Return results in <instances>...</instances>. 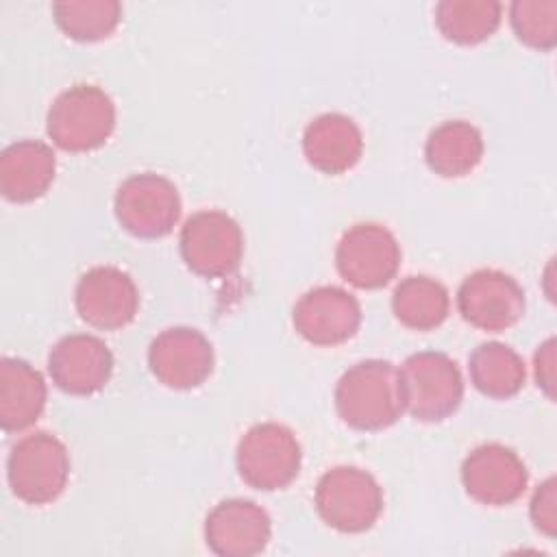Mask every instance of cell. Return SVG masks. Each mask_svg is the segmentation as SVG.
Instances as JSON below:
<instances>
[{
    "label": "cell",
    "mask_w": 557,
    "mask_h": 557,
    "mask_svg": "<svg viewBox=\"0 0 557 557\" xmlns=\"http://www.w3.org/2000/svg\"><path fill=\"white\" fill-rule=\"evenodd\" d=\"M335 409L357 431L392 426L405 411L398 368L385 359L355 363L335 385Z\"/></svg>",
    "instance_id": "1"
},
{
    "label": "cell",
    "mask_w": 557,
    "mask_h": 557,
    "mask_svg": "<svg viewBox=\"0 0 557 557\" xmlns=\"http://www.w3.org/2000/svg\"><path fill=\"white\" fill-rule=\"evenodd\" d=\"M398 379L405 411L420 422H440L461 405V372L444 352L422 350L409 355L398 370Z\"/></svg>",
    "instance_id": "2"
},
{
    "label": "cell",
    "mask_w": 557,
    "mask_h": 557,
    "mask_svg": "<svg viewBox=\"0 0 557 557\" xmlns=\"http://www.w3.org/2000/svg\"><path fill=\"white\" fill-rule=\"evenodd\" d=\"M48 137L67 152L102 146L115 126V104L96 85H74L61 91L48 109Z\"/></svg>",
    "instance_id": "3"
},
{
    "label": "cell",
    "mask_w": 557,
    "mask_h": 557,
    "mask_svg": "<svg viewBox=\"0 0 557 557\" xmlns=\"http://www.w3.org/2000/svg\"><path fill=\"white\" fill-rule=\"evenodd\" d=\"M7 479L20 500L28 505L52 503L70 479L65 444L46 431L24 435L9 453Z\"/></svg>",
    "instance_id": "4"
},
{
    "label": "cell",
    "mask_w": 557,
    "mask_h": 557,
    "mask_svg": "<svg viewBox=\"0 0 557 557\" xmlns=\"http://www.w3.org/2000/svg\"><path fill=\"white\" fill-rule=\"evenodd\" d=\"M315 509L335 531L363 533L383 511V490L376 479L355 466L326 470L315 485Z\"/></svg>",
    "instance_id": "5"
},
{
    "label": "cell",
    "mask_w": 557,
    "mask_h": 557,
    "mask_svg": "<svg viewBox=\"0 0 557 557\" xmlns=\"http://www.w3.org/2000/svg\"><path fill=\"white\" fill-rule=\"evenodd\" d=\"M300 457V444L292 429L278 422H261L242 435L235 463L250 487L274 492L298 476Z\"/></svg>",
    "instance_id": "6"
},
{
    "label": "cell",
    "mask_w": 557,
    "mask_h": 557,
    "mask_svg": "<svg viewBox=\"0 0 557 557\" xmlns=\"http://www.w3.org/2000/svg\"><path fill=\"white\" fill-rule=\"evenodd\" d=\"M115 220L124 231L141 239L168 235L181 218L176 185L154 172L133 174L120 183L113 198Z\"/></svg>",
    "instance_id": "7"
},
{
    "label": "cell",
    "mask_w": 557,
    "mask_h": 557,
    "mask_svg": "<svg viewBox=\"0 0 557 557\" xmlns=\"http://www.w3.org/2000/svg\"><path fill=\"white\" fill-rule=\"evenodd\" d=\"M185 265L205 278L228 276L242 261L244 235L224 211L205 209L187 218L178 237Z\"/></svg>",
    "instance_id": "8"
},
{
    "label": "cell",
    "mask_w": 557,
    "mask_h": 557,
    "mask_svg": "<svg viewBox=\"0 0 557 557\" xmlns=\"http://www.w3.org/2000/svg\"><path fill=\"white\" fill-rule=\"evenodd\" d=\"M335 265L344 281L361 289L387 285L400 265V246L381 224L361 222L350 226L335 250Z\"/></svg>",
    "instance_id": "9"
},
{
    "label": "cell",
    "mask_w": 557,
    "mask_h": 557,
    "mask_svg": "<svg viewBox=\"0 0 557 557\" xmlns=\"http://www.w3.org/2000/svg\"><path fill=\"white\" fill-rule=\"evenodd\" d=\"M524 292L518 281L500 270H476L457 289L461 318L490 333L513 326L524 315Z\"/></svg>",
    "instance_id": "10"
},
{
    "label": "cell",
    "mask_w": 557,
    "mask_h": 557,
    "mask_svg": "<svg viewBox=\"0 0 557 557\" xmlns=\"http://www.w3.org/2000/svg\"><path fill=\"white\" fill-rule=\"evenodd\" d=\"M74 305L81 320L89 326L115 331L133 322L139 309V292L124 270L96 265L78 278Z\"/></svg>",
    "instance_id": "11"
},
{
    "label": "cell",
    "mask_w": 557,
    "mask_h": 557,
    "mask_svg": "<svg viewBox=\"0 0 557 557\" xmlns=\"http://www.w3.org/2000/svg\"><path fill=\"white\" fill-rule=\"evenodd\" d=\"M148 366L165 387L191 389L209 379L213 370V346L198 329L172 326L150 342Z\"/></svg>",
    "instance_id": "12"
},
{
    "label": "cell",
    "mask_w": 557,
    "mask_h": 557,
    "mask_svg": "<svg viewBox=\"0 0 557 557\" xmlns=\"http://www.w3.org/2000/svg\"><path fill=\"white\" fill-rule=\"evenodd\" d=\"M294 329L315 346L348 342L361 324L359 300L342 287L320 285L305 292L294 305Z\"/></svg>",
    "instance_id": "13"
},
{
    "label": "cell",
    "mask_w": 557,
    "mask_h": 557,
    "mask_svg": "<svg viewBox=\"0 0 557 557\" xmlns=\"http://www.w3.org/2000/svg\"><path fill=\"white\" fill-rule=\"evenodd\" d=\"M527 481L524 461L503 444H483L461 463V483L468 496L481 505L503 507L518 500L527 490Z\"/></svg>",
    "instance_id": "14"
},
{
    "label": "cell",
    "mask_w": 557,
    "mask_h": 557,
    "mask_svg": "<svg viewBox=\"0 0 557 557\" xmlns=\"http://www.w3.org/2000/svg\"><path fill=\"white\" fill-rule=\"evenodd\" d=\"M48 372L52 383L65 394L89 396L109 383L113 355L96 335H65L50 348Z\"/></svg>",
    "instance_id": "15"
},
{
    "label": "cell",
    "mask_w": 557,
    "mask_h": 557,
    "mask_svg": "<svg viewBox=\"0 0 557 557\" xmlns=\"http://www.w3.org/2000/svg\"><path fill=\"white\" fill-rule=\"evenodd\" d=\"M270 537L272 520L252 500H222L205 520L207 546L220 557H252L268 546Z\"/></svg>",
    "instance_id": "16"
},
{
    "label": "cell",
    "mask_w": 557,
    "mask_h": 557,
    "mask_svg": "<svg viewBox=\"0 0 557 557\" xmlns=\"http://www.w3.org/2000/svg\"><path fill=\"white\" fill-rule=\"evenodd\" d=\"M302 152L313 170L322 174H342L361 159L363 137L348 115L322 113L307 124Z\"/></svg>",
    "instance_id": "17"
},
{
    "label": "cell",
    "mask_w": 557,
    "mask_h": 557,
    "mask_svg": "<svg viewBox=\"0 0 557 557\" xmlns=\"http://www.w3.org/2000/svg\"><path fill=\"white\" fill-rule=\"evenodd\" d=\"M57 159L48 144L22 139L0 154V191L11 202H30L48 191L54 181Z\"/></svg>",
    "instance_id": "18"
},
{
    "label": "cell",
    "mask_w": 557,
    "mask_h": 557,
    "mask_svg": "<svg viewBox=\"0 0 557 557\" xmlns=\"http://www.w3.org/2000/svg\"><path fill=\"white\" fill-rule=\"evenodd\" d=\"M44 376L24 359L0 361V424L4 431H24L37 422L46 407Z\"/></svg>",
    "instance_id": "19"
},
{
    "label": "cell",
    "mask_w": 557,
    "mask_h": 557,
    "mask_svg": "<svg viewBox=\"0 0 557 557\" xmlns=\"http://www.w3.org/2000/svg\"><path fill=\"white\" fill-rule=\"evenodd\" d=\"M483 157V137L476 126L463 120H448L435 126L424 144L426 165L446 178L472 172Z\"/></svg>",
    "instance_id": "20"
},
{
    "label": "cell",
    "mask_w": 557,
    "mask_h": 557,
    "mask_svg": "<svg viewBox=\"0 0 557 557\" xmlns=\"http://www.w3.org/2000/svg\"><path fill=\"white\" fill-rule=\"evenodd\" d=\"M468 372L472 385L483 396L496 400L516 396L527 379L522 357L511 346L500 342L479 344L468 359Z\"/></svg>",
    "instance_id": "21"
},
{
    "label": "cell",
    "mask_w": 557,
    "mask_h": 557,
    "mask_svg": "<svg viewBox=\"0 0 557 557\" xmlns=\"http://www.w3.org/2000/svg\"><path fill=\"white\" fill-rule=\"evenodd\" d=\"M392 311L407 329L431 331L448 318L450 296L431 276H407L392 294Z\"/></svg>",
    "instance_id": "22"
},
{
    "label": "cell",
    "mask_w": 557,
    "mask_h": 557,
    "mask_svg": "<svg viewBox=\"0 0 557 557\" xmlns=\"http://www.w3.org/2000/svg\"><path fill=\"white\" fill-rule=\"evenodd\" d=\"M503 4L496 0H442L435 7L440 33L461 46L487 39L500 24Z\"/></svg>",
    "instance_id": "23"
},
{
    "label": "cell",
    "mask_w": 557,
    "mask_h": 557,
    "mask_svg": "<svg viewBox=\"0 0 557 557\" xmlns=\"http://www.w3.org/2000/svg\"><path fill=\"white\" fill-rule=\"evenodd\" d=\"M59 28L78 41H96L115 30L122 4L115 0H59L52 4Z\"/></svg>",
    "instance_id": "24"
},
{
    "label": "cell",
    "mask_w": 557,
    "mask_h": 557,
    "mask_svg": "<svg viewBox=\"0 0 557 557\" xmlns=\"http://www.w3.org/2000/svg\"><path fill=\"white\" fill-rule=\"evenodd\" d=\"M509 20L516 37L535 48L550 50L557 41V2L555 0H516L509 7Z\"/></svg>",
    "instance_id": "25"
},
{
    "label": "cell",
    "mask_w": 557,
    "mask_h": 557,
    "mask_svg": "<svg viewBox=\"0 0 557 557\" xmlns=\"http://www.w3.org/2000/svg\"><path fill=\"white\" fill-rule=\"evenodd\" d=\"M531 522L544 535L555 537V533H557V483L553 476L546 479L542 485H537V490L531 498Z\"/></svg>",
    "instance_id": "26"
},
{
    "label": "cell",
    "mask_w": 557,
    "mask_h": 557,
    "mask_svg": "<svg viewBox=\"0 0 557 557\" xmlns=\"http://www.w3.org/2000/svg\"><path fill=\"white\" fill-rule=\"evenodd\" d=\"M555 337H548L544 344L537 346L535 352V381L548 398H555Z\"/></svg>",
    "instance_id": "27"
}]
</instances>
